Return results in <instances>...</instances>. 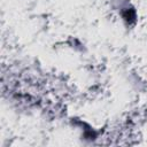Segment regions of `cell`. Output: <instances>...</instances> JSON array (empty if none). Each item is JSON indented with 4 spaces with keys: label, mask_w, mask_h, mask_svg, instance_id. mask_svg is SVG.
<instances>
[{
    "label": "cell",
    "mask_w": 147,
    "mask_h": 147,
    "mask_svg": "<svg viewBox=\"0 0 147 147\" xmlns=\"http://www.w3.org/2000/svg\"><path fill=\"white\" fill-rule=\"evenodd\" d=\"M134 11L132 9H125L123 11V18L126 20L127 22H131V21H134Z\"/></svg>",
    "instance_id": "6da1fadb"
}]
</instances>
